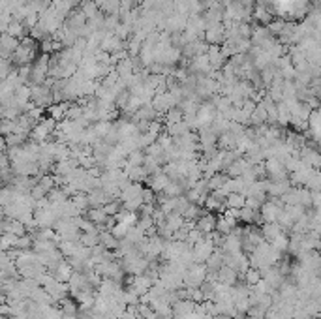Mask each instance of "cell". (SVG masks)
I'll use <instances>...</instances> for the list:
<instances>
[{
	"label": "cell",
	"instance_id": "6da1fadb",
	"mask_svg": "<svg viewBox=\"0 0 321 319\" xmlns=\"http://www.w3.org/2000/svg\"><path fill=\"white\" fill-rule=\"evenodd\" d=\"M17 45H19V40H15V38H11L8 36L6 32L4 34H0V59H10L13 57V53L17 49Z\"/></svg>",
	"mask_w": 321,
	"mask_h": 319
},
{
	"label": "cell",
	"instance_id": "7a4b0ae2",
	"mask_svg": "<svg viewBox=\"0 0 321 319\" xmlns=\"http://www.w3.org/2000/svg\"><path fill=\"white\" fill-rule=\"evenodd\" d=\"M244 203H246V195L244 193H239V191H231L225 195V207L227 209H242L244 207Z\"/></svg>",
	"mask_w": 321,
	"mask_h": 319
},
{
	"label": "cell",
	"instance_id": "3957f363",
	"mask_svg": "<svg viewBox=\"0 0 321 319\" xmlns=\"http://www.w3.org/2000/svg\"><path fill=\"white\" fill-rule=\"evenodd\" d=\"M89 220H91L92 223L100 225V223H103V222L107 220V216H105V212L101 210V207H92V209L89 210Z\"/></svg>",
	"mask_w": 321,
	"mask_h": 319
},
{
	"label": "cell",
	"instance_id": "277c9868",
	"mask_svg": "<svg viewBox=\"0 0 321 319\" xmlns=\"http://www.w3.org/2000/svg\"><path fill=\"white\" fill-rule=\"evenodd\" d=\"M242 276L246 278V286H254V284H257L261 280V270L256 269V267H248V270Z\"/></svg>",
	"mask_w": 321,
	"mask_h": 319
},
{
	"label": "cell",
	"instance_id": "5b68a950",
	"mask_svg": "<svg viewBox=\"0 0 321 319\" xmlns=\"http://www.w3.org/2000/svg\"><path fill=\"white\" fill-rule=\"evenodd\" d=\"M79 242H81V246L92 248V246H96V244L100 242V240H98V233H81Z\"/></svg>",
	"mask_w": 321,
	"mask_h": 319
},
{
	"label": "cell",
	"instance_id": "8992f818",
	"mask_svg": "<svg viewBox=\"0 0 321 319\" xmlns=\"http://www.w3.org/2000/svg\"><path fill=\"white\" fill-rule=\"evenodd\" d=\"M231 229H233V225H231L227 220L224 218V216H220V218H216V227H214V231H218L220 235H229Z\"/></svg>",
	"mask_w": 321,
	"mask_h": 319
},
{
	"label": "cell",
	"instance_id": "52a82bcc",
	"mask_svg": "<svg viewBox=\"0 0 321 319\" xmlns=\"http://www.w3.org/2000/svg\"><path fill=\"white\" fill-rule=\"evenodd\" d=\"M4 300H6V299H4V295H0V304H2V302H4Z\"/></svg>",
	"mask_w": 321,
	"mask_h": 319
}]
</instances>
